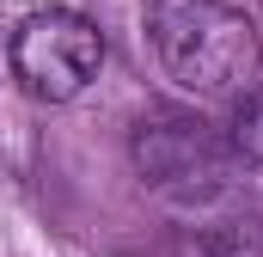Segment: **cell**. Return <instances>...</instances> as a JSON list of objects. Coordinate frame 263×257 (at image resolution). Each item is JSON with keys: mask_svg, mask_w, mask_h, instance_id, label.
<instances>
[{"mask_svg": "<svg viewBox=\"0 0 263 257\" xmlns=\"http://www.w3.org/2000/svg\"><path fill=\"white\" fill-rule=\"evenodd\" d=\"M147 37L165 80H178L190 98H245L263 67L257 25L227 0H153Z\"/></svg>", "mask_w": 263, "mask_h": 257, "instance_id": "1", "label": "cell"}, {"mask_svg": "<svg viewBox=\"0 0 263 257\" xmlns=\"http://www.w3.org/2000/svg\"><path fill=\"white\" fill-rule=\"evenodd\" d=\"M135 172L159 196L184 202V208H208L233 190V141L214 123H202L190 111H147L135 123Z\"/></svg>", "mask_w": 263, "mask_h": 257, "instance_id": "2", "label": "cell"}, {"mask_svg": "<svg viewBox=\"0 0 263 257\" xmlns=\"http://www.w3.org/2000/svg\"><path fill=\"white\" fill-rule=\"evenodd\" d=\"M104 67V37L92 19L49 6V12H31L18 31H12V74L31 98L43 104H67L80 98Z\"/></svg>", "mask_w": 263, "mask_h": 257, "instance_id": "3", "label": "cell"}, {"mask_svg": "<svg viewBox=\"0 0 263 257\" xmlns=\"http://www.w3.org/2000/svg\"><path fill=\"white\" fill-rule=\"evenodd\" d=\"M190 257H263V214H214L202 221L196 239H190Z\"/></svg>", "mask_w": 263, "mask_h": 257, "instance_id": "4", "label": "cell"}, {"mask_svg": "<svg viewBox=\"0 0 263 257\" xmlns=\"http://www.w3.org/2000/svg\"><path fill=\"white\" fill-rule=\"evenodd\" d=\"M227 141H233V159L263 166V92H245L239 117H233V128H227Z\"/></svg>", "mask_w": 263, "mask_h": 257, "instance_id": "5", "label": "cell"}]
</instances>
